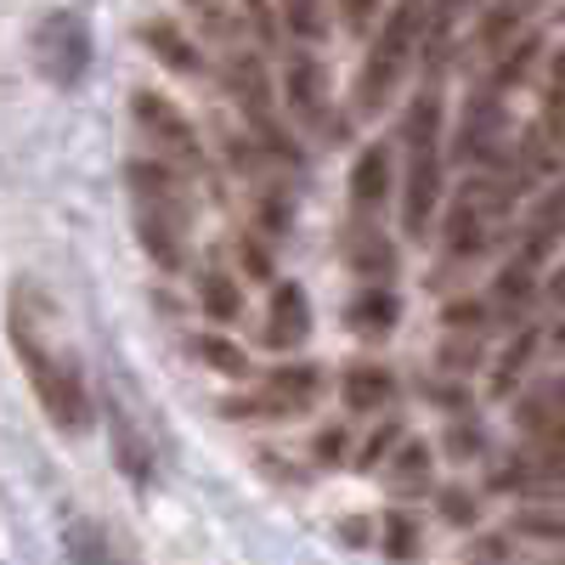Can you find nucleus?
<instances>
[{
	"label": "nucleus",
	"mask_w": 565,
	"mask_h": 565,
	"mask_svg": "<svg viewBox=\"0 0 565 565\" xmlns=\"http://www.w3.org/2000/svg\"><path fill=\"white\" fill-rule=\"evenodd\" d=\"M7 334H12V351L34 385V402L45 407V418L57 430L79 436L90 424V391H85V373L79 362L57 345V300L40 289L34 277H18L12 295H7Z\"/></svg>",
	"instance_id": "f257e3e1"
},
{
	"label": "nucleus",
	"mask_w": 565,
	"mask_h": 565,
	"mask_svg": "<svg viewBox=\"0 0 565 565\" xmlns=\"http://www.w3.org/2000/svg\"><path fill=\"white\" fill-rule=\"evenodd\" d=\"M407 181H402V232L424 238L430 232V215L441 204V97L424 90V97L407 108Z\"/></svg>",
	"instance_id": "f03ea898"
},
{
	"label": "nucleus",
	"mask_w": 565,
	"mask_h": 565,
	"mask_svg": "<svg viewBox=\"0 0 565 565\" xmlns=\"http://www.w3.org/2000/svg\"><path fill=\"white\" fill-rule=\"evenodd\" d=\"M413 52H418V0H396V12L385 18L380 40H373V52L362 63V79H356V108L362 114L391 103V90L402 85Z\"/></svg>",
	"instance_id": "7ed1b4c3"
},
{
	"label": "nucleus",
	"mask_w": 565,
	"mask_h": 565,
	"mask_svg": "<svg viewBox=\"0 0 565 565\" xmlns=\"http://www.w3.org/2000/svg\"><path fill=\"white\" fill-rule=\"evenodd\" d=\"M509 199H514V193H509L498 175L463 181V193L452 199L447 226H441V249H447V260H476V255L498 238V221H503Z\"/></svg>",
	"instance_id": "20e7f679"
},
{
	"label": "nucleus",
	"mask_w": 565,
	"mask_h": 565,
	"mask_svg": "<svg viewBox=\"0 0 565 565\" xmlns=\"http://www.w3.org/2000/svg\"><path fill=\"white\" fill-rule=\"evenodd\" d=\"M29 57H34L45 85L74 90L90 74V29H85V18L79 12H45L29 34Z\"/></svg>",
	"instance_id": "39448f33"
},
{
	"label": "nucleus",
	"mask_w": 565,
	"mask_h": 565,
	"mask_svg": "<svg viewBox=\"0 0 565 565\" xmlns=\"http://www.w3.org/2000/svg\"><path fill=\"white\" fill-rule=\"evenodd\" d=\"M317 396H322V367L317 362H289V367H271L255 396L221 402V413L226 418H300V413H311Z\"/></svg>",
	"instance_id": "423d86ee"
},
{
	"label": "nucleus",
	"mask_w": 565,
	"mask_h": 565,
	"mask_svg": "<svg viewBox=\"0 0 565 565\" xmlns=\"http://www.w3.org/2000/svg\"><path fill=\"white\" fill-rule=\"evenodd\" d=\"M226 97L244 108V125L260 136V148L266 153H289V141H282V125H277V97H271V79H266V63L255 52H226Z\"/></svg>",
	"instance_id": "0eeeda50"
},
{
	"label": "nucleus",
	"mask_w": 565,
	"mask_h": 565,
	"mask_svg": "<svg viewBox=\"0 0 565 565\" xmlns=\"http://www.w3.org/2000/svg\"><path fill=\"white\" fill-rule=\"evenodd\" d=\"M130 119L141 125V136L153 141V153L175 170H199L204 164V141L193 130V119H186L170 97H159V90H130Z\"/></svg>",
	"instance_id": "6e6552de"
},
{
	"label": "nucleus",
	"mask_w": 565,
	"mask_h": 565,
	"mask_svg": "<svg viewBox=\"0 0 565 565\" xmlns=\"http://www.w3.org/2000/svg\"><path fill=\"white\" fill-rule=\"evenodd\" d=\"M125 181H130L136 210H153V215H170V221L186 226V215H193V199H186L175 164H164L159 153H153V159H130V164H125Z\"/></svg>",
	"instance_id": "1a4fd4ad"
},
{
	"label": "nucleus",
	"mask_w": 565,
	"mask_h": 565,
	"mask_svg": "<svg viewBox=\"0 0 565 565\" xmlns=\"http://www.w3.org/2000/svg\"><path fill=\"white\" fill-rule=\"evenodd\" d=\"M103 413H108V441H114V458H119V469H125V481L148 487V481H153V441L141 436L136 413H130L119 396H108Z\"/></svg>",
	"instance_id": "9d476101"
},
{
	"label": "nucleus",
	"mask_w": 565,
	"mask_h": 565,
	"mask_svg": "<svg viewBox=\"0 0 565 565\" xmlns=\"http://www.w3.org/2000/svg\"><path fill=\"white\" fill-rule=\"evenodd\" d=\"M340 255H345V266H351L356 277H367V282H385V277L396 271V249H391V238H385V232L373 226L367 215H356V221L345 226Z\"/></svg>",
	"instance_id": "9b49d317"
},
{
	"label": "nucleus",
	"mask_w": 565,
	"mask_h": 565,
	"mask_svg": "<svg viewBox=\"0 0 565 565\" xmlns=\"http://www.w3.org/2000/svg\"><path fill=\"white\" fill-rule=\"evenodd\" d=\"M311 334V300L300 282H277V295H271V311H266V345L271 351H295L306 345Z\"/></svg>",
	"instance_id": "f8f14e48"
},
{
	"label": "nucleus",
	"mask_w": 565,
	"mask_h": 565,
	"mask_svg": "<svg viewBox=\"0 0 565 565\" xmlns=\"http://www.w3.org/2000/svg\"><path fill=\"white\" fill-rule=\"evenodd\" d=\"M282 90H289L282 103H289V114H295L300 125L317 130V125L328 119V74H322V63H317L311 52L289 57V85H282Z\"/></svg>",
	"instance_id": "ddd939ff"
},
{
	"label": "nucleus",
	"mask_w": 565,
	"mask_h": 565,
	"mask_svg": "<svg viewBox=\"0 0 565 565\" xmlns=\"http://www.w3.org/2000/svg\"><path fill=\"white\" fill-rule=\"evenodd\" d=\"M141 45H148V52H153L170 74H181V79H199V74H204V52H199V45L186 40L170 18H148V23H141Z\"/></svg>",
	"instance_id": "4468645a"
},
{
	"label": "nucleus",
	"mask_w": 565,
	"mask_h": 565,
	"mask_svg": "<svg viewBox=\"0 0 565 565\" xmlns=\"http://www.w3.org/2000/svg\"><path fill=\"white\" fill-rule=\"evenodd\" d=\"M181 221H170V215H153V210H136V244L148 249V260L159 266V271H181L186 266V238H181Z\"/></svg>",
	"instance_id": "2eb2a0df"
},
{
	"label": "nucleus",
	"mask_w": 565,
	"mask_h": 565,
	"mask_svg": "<svg viewBox=\"0 0 565 565\" xmlns=\"http://www.w3.org/2000/svg\"><path fill=\"white\" fill-rule=\"evenodd\" d=\"M385 199H391V153H385V148H367V153L351 164V210L373 221Z\"/></svg>",
	"instance_id": "dca6fc26"
},
{
	"label": "nucleus",
	"mask_w": 565,
	"mask_h": 565,
	"mask_svg": "<svg viewBox=\"0 0 565 565\" xmlns=\"http://www.w3.org/2000/svg\"><path fill=\"white\" fill-rule=\"evenodd\" d=\"M340 396H345L351 413H385L391 396H396V380H391L385 367H373V362H356V367H345Z\"/></svg>",
	"instance_id": "f3484780"
},
{
	"label": "nucleus",
	"mask_w": 565,
	"mask_h": 565,
	"mask_svg": "<svg viewBox=\"0 0 565 565\" xmlns=\"http://www.w3.org/2000/svg\"><path fill=\"white\" fill-rule=\"evenodd\" d=\"M396 317H402V306H396L391 289H380V282H367V289L345 306V322L356 328L362 340H385L391 328H396Z\"/></svg>",
	"instance_id": "a211bd4d"
},
{
	"label": "nucleus",
	"mask_w": 565,
	"mask_h": 565,
	"mask_svg": "<svg viewBox=\"0 0 565 565\" xmlns=\"http://www.w3.org/2000/svg\"><path fill=\"white\" fill-rule=\"evenodd\" d=\"M199 306H204L210 322H238L244 317V289L226 271L210 266V271H199Z\"/></svg>",
	"instance_id": "6ab92c4d"
},
{
	"label": "nucleus",
	"mask_w": 565,
	"mask_h": 565,
	"mask_svg": "<svg viewBox=\"0 0 565 565\" xmlns=\"http://www.w3.org/2000/svg\"><path fill=\"white\" fill-rule=\"evenodd\" d=\"M63 548H68V559H74V565H119V554H114V537H108L97 521H68V532H63Z\"/></svg>",
	"instance_id": "aec40b11"
},
{
	"label": "nucleus",
	"mask_w": 565,
	"mask_h": 565,
	"mask_svg": "<svg viewBox=\"0 0 565 565\" xmlns=\"http://www.w3.org/2000/svg\"><path fill=\"white\" fill-rule=\"evenodd\" d=\"M193 356L204 367H215L221 380H244V373H249V351L238 340H226V334H199L193 340Z\"/></svg>",
	"instance_id": "412c9836"
},
{
	"label": "nucleus",
	"mask_w": 565,
	"mask_h": 565,
	"mask_svg": "<svg viewBox=\"0 0 565 565\" xmlns=\"http://www.w3.org/2000/svg\"><path fill=\"white\" fill-rule=\"evenodd\" d=\"M537 52H543V40H537V34H521V40H514V45H509V52H498V68H492V79H487V90H498V97H503V90H509V85H521V79L532 74V63H537Z\"/></svg>",
	"instance_id": "4be33fe9"
},
{
	"label": "nucleus",
	"mask_w": 565,
	"mask_h": 565,
	"mask_svg": "<svg viewBox=\"0 0 565 565\" xmlns=\"http://www.w3.org/2000/svg\"><path fill=\"white\" fill-rule=\"evenodd\" d=\"M532 351H537V328H521L509 345H503V356H498V373H492V396H509L514 391V380L532 367Z\"/></svg>",
	"instance_id": "5701e85b"
},
{
	"label": "nucleus",
	"mask_w": 565,
	"mask_h": 565,
	"mask_svg": "<svg viewBox=\"0 0 565 565\" xmlns=\"http://www.w3.org/2000/svg\"><path fill=\"white\" fill-rule=\"evenodd\" d=\"M385 476H391L396 492L424 487V481H430V447H424V441H402V447L391 452V463H385Z\"/></svg>",
	"instance_id": "b1692460"
},
{
	"label": "nucleus",
	"mask_w": 565,
	"mask_h": 565,
	"mask_svg": "<svg viewBox=\"0 0 565 565\" xmlns=\"http://www.w3.org/2000/svg\"><path fill=\"white\" fill-rule=\"evenodd\" d=\"M277 18H282V29H289L295 40H306V45H317L322 29H328V7H322V0H277Z\"/></svg>",
	"instance_id": "393cba45"
},
{
	"label": "nucleus",
	"mask_w": 565,
	"mask_h": 565,
	"mask_svg": "<svg viewBox=\"0 0 565 565\" xmlns=\"http://www.w3.org/2000/svg\"><path fill=\"white\" fill-rule=\"evenodd\" d=\"M380 532H385V554L391 559H418L424 554V526L413 521L407 509H391L385 521H380Z\"/></svg>",
	"instance_id": "a878e982"
},
{
	"label": "nucleus",
	"mask_w": 565,
	"mask_h": 565,
	"mask_svg": "<svg viewBox=\"0 0 565 565\" xmlns=\"http://www.w3.org/2000/svg\"><path fill=\"white\" fill-rule=\"evenodd\" d=\"M514 537H532V543H554V548H565V514H559V509H543V503L514 509Z\"/></svg>",
	"instance_id": "bb28decb"
},
{
	"label": "nucleus",
	"mask_w": 565,
	"mask_h": 565,
	"mask_svg": "<svg viewBox=\"0 0 565 565\" xmlns=\"http://www.w3.org/2000/svg\"><path fill=\"white\" fill-rule=\"evenodd\" d=\"M532 277H537V266H526L521 255H514V260L503 266V277H498V289H492V300H498L503 311H514V306H526V300H532Z\"/></svg>",
	"instance_id": "cd10ccee"
},
{
	"label": "nucleus",
	"mask_w": 565,
	"mask_h": 565,
	"mask_svg": "<svg viewBox=\"0 0 565 565\" xmlns=\"http://www.w3.org/2000/svg\"><path fill=\"white\" fill-rule=\"evenodd\" d=\"M238 266H244V277H249V282H271V255H266V244H260V238H249V232L238 238Z\"/></svg>",
	"instance_id": "c85d7f7f"
},
{
	"label": "nucleus",
	"mask_w": 565,
	"mask_h": 565,
	"mask_svg": "<svg viewBox=\"0 0 565 565\" xmlns=\"http://www.w3.org/2000/svg\"><path fill=\"white\" fill-rule=\"evenodd\" d=\"M396 447H402V424H385V430L362 447V458H356V463H362V469H380V463H391V452H396Z\"/></svg>",
	"instance_id": "c756f323"
},
{
	"label": "nucleus",
	"mask_w": 565,
	"mask_h": 565,
	"mask_svg": "<svg viewBox=\"0 0 565 565\" xmlns=\"http://www.w3.org/2000/svg\"><path fill=\"white\" fill-rule=\"evenodd\" d=\"M476 351H481L476 334L463 340V328H452V345H441V367H447V373H463L469 362H476Z\"/></svg>",
	"instance_id": "7c9ffc66"
},
{
	"label": "nucleus",
	"mask_w": 565,
	"mask_h": 565,
	"mask_svg": "<svg viewBox=\"0 0 565 565\" xmlns=\"http://www.w3.org/2000/svg\"><path fill=\"white\" fill-rule=\"evenodd\" d=\"M334 7H340V23L351 34H367L373 29V12H380V0H334Z\"/></svg>",
	"instance_id": "2f4dec72"
},
{
	"label": "nucleus",
	"mask_w": 565,
	"mask_h": 565,
	"mask_svg": "<svg viewBox=\"0 0 565 565\" xmlns=\"http://www.w3.org/2000/svg\"><path fill=\"white\" fill-rule=\"evenodd\" d=\"M441 322H447V328H463V334H476V328L487 322V300H458V306H447Z\"/></svg>",
	"instance_id": "473e14b6"
},
{
	"label": "nucleus",
	"mask_w": 565,
	"mask_h": 565,
	"mask_svg": "<svg viewBox=\"0 0 565 565\" xmlns=\"http://www.w3.org/2000/svg\"><path fill=\"white\" fill-rule=\"evenodd\" d=\"M441 514H447V521L452 526H476V498H469V492H441Z\"/></svg>",
	"instance_id": "72a5a7b5"
},
{
	"label": "nucleus",
	"mask_w": 565,
	"mask_h": 565,
	"mask_svg": "<svg viewBox=\"0 0 565 565\" xmlns=\"http://www.w3.org/2000/svg\"><path fill=\"white\" fill-rule=\"evenodd\" d=\"M186 7H193V12H199V18L210 23V34H221V40L232 34V12L221 7V0H186Z\"/></svg>",
	"instance_id": "f704fd0d"
},
{
	"label": "nucleus",
	"mask_w": 565,
	"mask_h": 565,
	"mask_svg": "<svg viewBox=\"0 0 565 565\" xmlns=\"http://www.w3.org/2000/svg\"><path fill=\"white\" fill-rule=\"evenodd\" d=\"M282 226H289V210H282V204L266 193V199H260V232H266V238H277Z\"/></svg>",
	"instance_id": "c9c22d12"
},
{
	"label": "nucleus",
	"mask_w": 565,
	"mask_h": 565,
	"mask_svg": "<svg viewBox=\"0 0 565 565\" xmlns=\"http://www.w3.org/2000/svg\"><path fill=\"white\" fill-rule=\"evenodd\" d=\"M469 559H481V565H503V559H509V543H503V537H481L476 548H469Z\"/></svg>",
	"instance_id": "e433bc0d"
},
{
	"label": "nucleus",
	"mask_w": 565,
	"mask_h": 565,
	"mask_svg": "<svg viewBox=\"0 0 565 565\" xmlns=\"http://www.w3.org/2000/svg\"><path fill=\"white\" fill-rule=\"evenodd\" d=\"M340 452H345V436H340V430H322V436H317V463H334Z\"/></svg>",
	"instance_id": "4c0bfd02"
},
{
	"label": "nucleus",
	"mask_w": 565,
	"mask_h": 565,
	"mask_svg": "<svg viewBox=\"0 0 565 565\" xmlns=\"http://www.w3.org/2000/svg\"><path fill=\"white\" fill-rule=\"evenodd\" d=\"M244 12L255 18L260 34H277V18H271V0H244Z\"/></svg>",
	"instance_id": "58836bf2"
},
{
	"label": "nucleus",
	"mask_w": 565,
	"mask_h": 565,
	"mask_svg": "<svg viewBox=\"0 0 565 565\" xmlns=\"http://www.w3.org/2000/svg\"><path fill=\"white\" fill-rule=\"evenodd\" d=\"M548 300H554V306H565V260H559V266H554V277H548Z\"/></svg>",
	"instance_id": "ea45409f"
},
{
	"label": "nucleus",
	"mask_w": 565,
	"mask_h": 565,
	"mask_svg": "<svg viewBox=\"0 0 565 565\" xmlns=\"http://www.w3.org/2000/svg\"><path fill=\"white\" fill-rule=\"evenodd\" d=\"M548 402H554V407L565 413V380H554V385H548Z\"/></svg>",
	"instance_id": "a19ab883"
},
{
	"label": "nucleus",
	"mask_w": 565,
	"mask_h": 565,
	"mask_svg": "<svg viewBox=\"0 0 565 565\" xmlns=\"http://www.w3.org/2000/svg\"><path fill=\"white\" fill-rule=\"evenodd\" d=\"M548 340H554V351H565V322H554V334H548Z\"/></svg>",
	"instance_id": "79ce46f5"
},
{
	"label": "nucleus",
	"mask_w": 565,
	"mask_h": 565,
	"mask_svg": "<svg viewBox=\"0 0 565 565\" xmlns=\"http://www.w3.org/2000/svg\"><path fill=\"white\" fill-rule=\"evenodd\" d=\"M554 199H559V204H565V186H559V193H554Z\"/></svg>",
	"instance_id": "37998d69"
},
{
	"label": "nucleus",
	"mask_w": 565,
	"mask_h": 565,
	"mask_svg": "<svg viewBox=\"0 0 565 565\" xmlns=\"http://www.w3.org/2000/svg\"><path fill=\"white\" fill-rule=\"evenodd\" d=\"M543 565H565V559H543Z\"/></svg>",
	"instance_id": "c03bdc74"
},
{
	"label": "nucleus",
	"mask_w": 565,
	"mask_h": 565,
	"mask_svg": "<svg viewBox=\"0 0 565 565\" xmlns=\"http://www.w3.org/2000/svg\"><path fill=\"white\" fill-rule=\"evenodd\" d=\"M537 7H543V0H537Z\"/></svg>",
	"instance_id": "a18cd8bd"
}]
</instances>
